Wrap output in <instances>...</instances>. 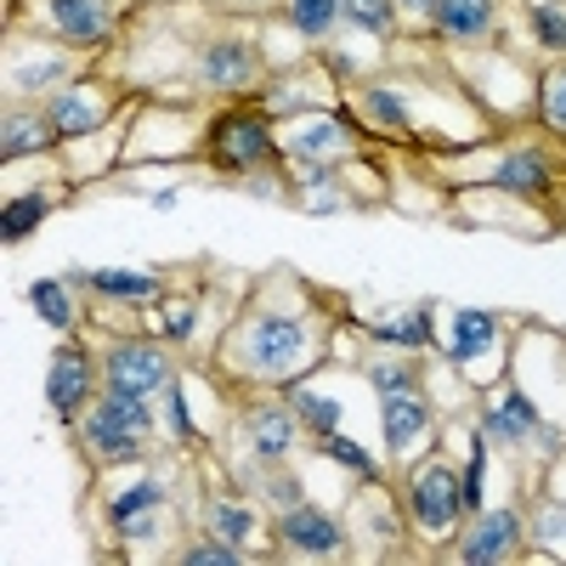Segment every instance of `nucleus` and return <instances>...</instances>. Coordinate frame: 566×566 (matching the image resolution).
Here are the masks:
<instances>
[{
  "label": "nucleus",
  "instance_id": "nucleus-37",
  "mask_svg": "<svg viewBox=\"0 0 566 566\" xmlns=\"http://www.w3.org/2000/svg\"><path fill=\"white\" fill-rule=\"evenodd\" d=\"M165 335H176V340H181V335H193V312L176 306V312H170V323H165Z\"/></svg>",
  "mask_w": 566,
  "mask_h": 566
},
{
  "label": "nucleus",
  "instance_id": "nucleus-27",
  "mask_svg": "<svg viewBox=\"0 0 566 566\" xmlns=\"http://www.w3.org/2000/svg\"><path fill=\"white\" fill-rule=\"evenodd\" d=\"M533 23H538L544 45H555V52H560V45H566V12L549 7V0H538V7H533Z\"/></svg>",
  "mask_w": 566,
  "mask_h": 566
},
{
  "label": "nucleus",
  "instance_id": "nucleus-3",
  "mask_svg": "<svg viewBox=\"0 0 566 566\" xmlns=\"http://www.w3.org/2000/svg\"><path fill=\"white\" fill-rule=\"evenodd\" d=\"M408 504H413V522H419L424 533H448L453 515L464 510V482L453 476L448 464H431V470H419V476H413Z\"/></svg>",
  "mask_w": 566,
  "mask_h": 566
},
{
  "label": "nucleus",
  "instance_id": "nucleus-8",
  "mask_svg": "<svg viewBox=\"0 0 566 566\" xmlns=\"http://www.w3.org/2000/svg\"><path fill=\"white\" fill-rule=\"evenodd\" d=\"M283 538H290L295 549H306V555H328V549H340V527L328 522L323 510H312V504H295L290 515H283Z\"/></svg>",
  "mask_w": 566,
  "mask_h": 566
},
{
  "label": "nucleus",
  "instance_id": "nucleus-14",
  "mask_svg": "<svg viewBox=\"0 0 566 566\" xmlns=\"http://www.w3.org/2000/svg\"><path fill=\"white\" fill-rule=\"evenodd\" d=\"M538 424V413H533V402L522 397V391H510L499 408H488V431L493 437H504V442H522L527 431Z\"/></svg>",
  "mask_w": 566,
  "mask_h": 566
},
{
  "label": "nucleus",
  "instance_id": "nucleus-5",
  "mask_svg": "<svg viewBox=\"0 0 566 566\" xmlns=\"http://www.w3.org/2000/svg\"><path fill=\"white\" fill-rule=\"evenodd\" d=\"M216 159H221V165H239V170L272 159V136H266V125L250 119V114L221 119V125H216Z\"/></svg>",
  "mask_w": 566,
  "mask_h": 566
},
{
  "label": "nucleus",
  "instance_id": "nucleus-9",
  "mask_svg": "<svg viewBox=\"0 0 566 566\" xmlns=\"http://www.w3.org/2000/svg\"><path fill=\"white\" fill-rule=\"evenodd\" d=\"M424 419H431V408H424L413 391H386V413H380V431H386V448H408L419 431H424Z\"/></svg>",
  "mask_w": 566,
  "mask_h": 566
},
{
  "label": "nucleus",
  "instance_id": "nucleus-15",
  "mask_svg": "<svg viewBox=\"0 0 566 566\" xmlns=\"http://www.w3.org/2000/svg\"><path fill=\"white\" fill-rule=\"evenodd\" d=\"M29 306L52 323V328H69L74 323V301H69V283H57V277H40L34 290H29Z\"/></svg>",
  "mask_w": 566,
  "mask_h": 566
},
{
  "label": "nucleus",
  "instance_id": "nucleus-22",
  "mask_svg": "<svg viewBox=\"0 0 566 566\" xmlns=\"http://www.w3.org/2000/svg\"><path fill=\"white\" fill-rule=\"evenodd\" d=\"M335 12H340V0H290V23L301 34H323L335 23Z\"/></svg>",
  "mask_w": 566,
  "mask_h": 566
},
{
  "label": "nucleus",
  "instance_id": "nucleus-30",
  "mask_svg": "<svg viewBox=\"0 0 566 566\" xmlns=\"http://www.w3.org/2000/svg\"><path fill=\"white\" fill-rule=\"evenodd\" d=\"M323 453H328V459H340V464H352V470H363V476H368V470H374V459H368V453H363L357 442H340L335 431L323 437Z\"/></svg>",
  "mask_w": 566,
  "mask_h": 566
},
{
  "label": "nucleus",
  "instance_id": "nucleus-21",
  "mask_svg": "<svg viewBox=\"0 0 566 566\" xmlns=\"http://www.w3.org/2000/svg\"><path fill=\"white\" fill-rule=\"evenodd\" d=\"M40 142H45V119H34V114H12V119H7V142H0V154L18 159V154H34Z\"/></svg>",
  "mask_w": 566,
  "mask_h": 566
},
{
  "label": "nucleus",
  "instance_id": "nucleus-36",
  "mask_svg": "<svg viewBox=\"0 0 566 566\" xmlns=\"http://www.w3.org/2000/svg\"><path fill=\"white\" fill-rule=\"evenodd\" d=\"M374 386L380 391H408V374L402 368H374Z\"/></svg>",
  "mask_w": 566,
  "mask_h": 566
},
{
  "label": "nucleus",
  "instance_id": "nucleus-23",
  "mask_svg": "<svg viewBox=\"0 0 566 566\" xmlns=\"http://www.w3.org/2000/svg\"><path fill=\"white\" fill-rule=\"evenodd\" d=\"M340 12L357 29H368V34H386L391 29V0H340Z\"/></svg>",
  "mask_w": 566,
  "mask_h": 566
},
{
  "label": "nucleus",
  "instance_id": "nucleus-33",
  "mask_svg": "<svg viewBox=\"0 0 566 566\" xmlns=\"http://www.w3.org/2000/svg\"><path fill=\"white\" fill-rule=\"evenodd\" d=\"M52 80H63V63H34V69H23L18 74V85L29 91V85H52Z\"/></svg>",
  "mask_w": 566,
  "mask_h": 566
},
{
  "label": "nucleus",
  "instance_id": "nucleus-26",
  "mask_svg": "<svg viewBox=\"0 0 566 566\" xmlns=\"http://www.w3.org/2000/svg\"><path fill=\"white\" fill-rule=\"evenodd\" d=\"M374 335H380V340H397V346H424V340H431V317L413 312L408 323H380Z\"/></svg>",
  "mask_w": 566,
  "mask_h": 566
},
{
  "label": "nucleus",
  "instance_id": "nucleus-11",
  "mask_svg": "<svg viewBox=\"0 0 566 566\" xmlns=\"http://www.w3.org/2000/svg\"><path fill=\"white\" fill-rule=\"evenodd\" d=\"M493 23V0H437V29L453 40H476Z\"/></svg>",
  "mask_w": 566,
  "mask_h": 566
},
{
  "label": "nucleus",
  "instance_id": "nucleus-17",
  "mask_svg": "<svg viewBox=\"0 0 566 566\" xmlns=\"http://www.w3.org/2000/svg\"><path fill=\"white\" fill-rule=\"evenodd\" d=\"M97 108L91 103H80V91H57V103H52V125L63 130V136H85V130H97Z\"/></svg>",
  "mask_w": 566,
  "mask_h": 566
},
{
  "label": "nucleus",
  "instance_id": "nucleus-24",
  "mask_svg": "<svg viewBox=\"0 0 566 566\" xmlns=\"http://www.w3.org/2000/svg\"><path fill=\"white\" fill-rule=\"evenodd\" d=\"M45 216V199L40 193H29V199H18V205H7V221H0V232H7V244H18L23 232H34V221Z\"/></svg>",
  "mask_w": 566,
  "mask_h": 566
},
{
  "label": "nucleus",
  "instance_id": "nucleus-19",
  "mask_svg": "<svg viewBox=\"0 0 566 566\" xmlns=\"http://www.w3.org/2000/svg\"><path fill=\"white\" fill-rule=\"evenodd\" d=\"M103 295H119V301H148V295H159V277H148V272H97L91 277Z\"/></svg>",
  "mask_w": 566,
  "mask_h": 566
},
{
  "label": "nucleus",
  "instance_id": "nucleus-1",
  "mask_svg": "<svg viewBox=\"0 0 566 566\" xmlns=\"http://www.w3.org/2000/svg\"><path fill=\"white\" fill-rule=\"evenodd\" d=\"M142 431H148V408H142V397L130 391H108L103 408H91L85 419V442L97 459H136L142 453Z\"/></svg>",
  "mask_w": 566,
  "mask_h": 566
},
{
  "label": "nucleus",
  "instance_id": "nucleus-39",
  "mask_svg": "<svg viewBox=\"0 0 566 566\" xmlns=\"http://www.w3.org/2000/svg\"><path fill=\"white\" fill-rule=\"evenodd\" d=\"M408 12H419V18H437V0H402Z\"/></svg>",
  "mask_w": 566,
  "mask_h": 566
},
{
  "label": "nucleus",
  "instance_id": "nucleus-16",
  "mask_svg": "<svg viewBox=\"0 0 566 566\" xmlns=\"http://www.w3.org/2000/svg\"><path fill=\"white\" fill-rule=\"evenodd\" d=\"M142 510H159V482H136L130 493H119L114 499V527L130 533V538H142V522H136Z\"/></svg>",
  "mask_w": 566,
  "mask_h": 566
},
{
  "label": "nucleus",
  "instance_id": "nucleus-28",
  "mask_svg": "<svg viewBox=\"0 0 566 566\" xmlns=\"http://www.w3.org/2000/svg\"><path fill=\"white\" fill-rule=\"evenodd\" d=\"M181 560L187 566H239V549H232V538L227 544H193Z\"/></svg>",
  "mask_w": 566,
  "mask_h": 566
},
{
  "label": "nucleus",
  "instance_id": "nucleus-7",
  "mask_svg": "<svg viewBox=\"0 0 566 566\" xmlns=\"http://www.w3.org/2000/svg\"><path fill=\"white\" fill-rule=\"evenodd\" d=\"M515 544H522V515H515V510H499V515H488V522L476 527V533H470V544L459 549V560H504Z\"/></svg>",
  "mask_w": 566,
  "mask_h": 566
},
{
  "label": "nucleus",
  "instance_id": "nucleus-35",
  "mask_svg": "<svg viewBox=\"0 0 566 566\" xmlns=\"http://www.w3.org/2000/svg\"><path fill=\"white\" fill-rule=\"evenodd\" d=\"M374 114H380V119H391V125H402V103L391 97V91H374Z\"/></svg>",
  "mask_w": 566,
  "mask_h": 566
},
{
  "label": "nucleus",
  "instance_id": "nucleus-31",
  "mask_svg": "<svg viewBox=\"0 0 566 566\" xmlns=\"http://www.w3.org/2000/svg\"><path fill=\"white\" fill-rule=\"evenodd\" d=\"M216 527H221V538H232V544H239V538L250 533V510H232V504H216Z\"/></svg>",
  "mask_w": 566,
  "mask_h": 566
},
{
  "label": "nucleus",
  "instance_id": "nucleus-4",
  "mask_svg": "<svg viewBox=\"0 0 566 566\" xmlns=\"http://www.w3.org/2000/svg\"><path fill=\"white\" fill-rule=\"evenodd\" d=\"M170 386V363L159 346L148 340H125L108 352V391H130V397H148Z\"/></svg>",
  "mask_w": 566,
  "mask_h": 566
},
{
  "label": "nucleus",
  "instance_id": "nucleus-12",
  "mask_svg": "<svg viewBox=\"0 0 566 566\" xmlns=\"http://www.w3.org/2000/svg\"><path fill=\"white\" fill-rule=\"evenodd\" d=\"M250 442H255L261 459H283V453L295 448V413L290 408H261L250 419Z\"/></svg>",
  "mask_w": 566,
  "mask_h": 566
},
{
  "label": "nucleus",
  "instance_id": "nucleus-32",
  "mask_svg": "<svg viewBox=\"0 0 566 566\" xmlns=\"http://www.w3.org/2000/svg\"><path fill=\"white\" fill-rule=\"evenodd\" d=\"M301 148H306V154H328V148H340V136H335V125H312V130L301 136Z\"/></svg>",
  "mask_w": 566,
  "mask_h": 566
},
{
  "label": "nucleus",
  "instance_id": "nucleus-18",
  "mask_svg": "<svg viewBox=\"0 0 566 566\" xmlns=\"http://www.w3.org/2000/svg\"><path fill=\"white\" fill-rule=\"evenodd\" d=\"M493 346V317L488 312H464L459 317V335H453V363H470L476 352Z\"/></svg>",
  "mask_w": 566,
  "mask_h": 566
},
{
  "label": "nucleus",
  "instance_id": "nucleus-29",
  "mask_svg": "<svg viewBox=\"0 0 566 566\" xmlns=\"http://www.w3.org/2000/svg\"><path fill=\"white\" fill-rule=\"evenodd\" d=\"M544 119H549V125H555V130H560V125H566V69H560V74H549V80H544Z\"/></svg>",
  "mask_w": 566,
  "mask_h": 566
},
{
  "label": "nucleus",
  "instance_id": "nucleus-13",
  "mask_svg": "<svg viewBox=\"0 0 566 566\" xmlns=\"http://www.w3.org/2000/svg\"><path fill=\"white\" fill-rule=\"evenodd\" d=\"M250 74H255V52L244 40H221L216 52L205 57V80L210 85H244Z\"/></svg>",
  "mask_w": 566,
  "mask_h": 566
},
{
  "label": "nucleus",
  "instance_id": "nucleus-20",
  "mask_svg": "<svg viewBox=\"0 0 566 566\" xmlns=\"http://www.w3.org/2000/svg\"><path fill=\"white\" fill-rule=\"evenodd\" d=\"M493 181L510 187V193H538V187H544V159H538V154H515Z\"/></svg>",
  "mask_w": 566,
  "mask_h": 566
},
{
  "label": "nucleus",
  "instance_id": "nucleus-34",
  "mask_svg": "<svg viewBox=\"0 0 566 566\" xmlns=\"http://www.w3.org/2000/svg\"><path fill=\"white\" fill-rule=\"evenodd\" d=\"M560 533H566V510H549L544 522H538V538L544 544H560Z\"/></svg>",
  "mask_w": 566,
  "mask_h": 566
},
{
  "label": "nucleus",
  "instance_id": "nucleus-6",
  "mask_svg": "<svg viewBox=\"0 0 566 566\" xmlns=\"http://www.w3.org/2000/svg\"><path fill=\"white\" fill-rule=\"evenodd\" d=\"M85 391H91V363H85V352H80V346L57 352V357H52V374H45V402L69 419V413L85 402Z\"/></svg>",
  "mask_w": 566,
  "mask_h": 566
},
{
  "label": "nucleus",
  "instance_id": "nucleus-38",
  "mask_svg": "<svg viewBox=\"0 0 566 566\" xmlns=\"http://www.w3.org/2000/svg\"><path fill=\"white\" fill-rule=\"evenodd\" d=\"M170 424H176V431L187 437V431H193V424H187V408H181V397L170 391Z\"/></svg>",
  "mask_w": 566,
  "mask_h": 566
},
{
  "label": "nucleus",
  "instance_id": "nucleus-2",
  "mask_svg": "<svg viewBox=\"0 0 566 566\" xmlns=\"http://www.w3.org/2000/svg\"><path fill=\"white\" fill-rule=\"evenodd\" d=\"M306 352V323L301 317H261L244 335V363L255 374H290Z\"/></svg>",
  "mask_w": 566,
  "mask_h": 566
},
{
  "label": "nucleus",
  "instance_id": "nucleus-25",
  "mask_svg": "<svg viewBox=\"0 0 566 566\" xmlns=\"http://www.w3.org/2000/svg\"><path fill=\"white\" fill-rule=\"evenodd\" d=\"M295 413H301L306 424H317L323 437H328V431H335V424H340V402H328V397H312V391H301V397H295Z\"/></svg>",
  "mask_w": 566,
  "mask_h": 566
},
{
  "label": "nucleus",
  "instance_id": "nucleus-10",
  "mask_svg": "<svg viewBox=\"0 0 566 566\" xmlns=\"http://www.w3.org/2000/svg\"><path fill=\"white\" fill-rule=\"evenodd\" d=\"M52 23L69 40H103L108 34V7L103 0H52Z\"/></svg>",
  "mask_w": 566,
  "mask_h": 566
}]
</instances>
